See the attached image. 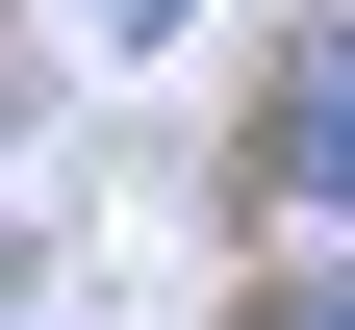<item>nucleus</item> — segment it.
<instances>
[{
	"instance_id": "1",
	"label": "nucleus",
	"mask_w": 355,
	"mask_h": 330,
	"mask_svg": "<svg viewBox=\"0 0 355 330\" xmlns=\"http://www.w3.org/2000/svg\"><path fill=\"white\" fill-rule=\"evenodd\" d=\"M254 178H279L304 229H355V26H304V76H279V127H254Z\"/></svg>"
},
{
	"instance_id": "2",
	"label": "nucleus",
	"mask_w": 355,
	"mask_h": 330,
	"mask_svg": "<svg viewBox=\"0 0 355 330\" xmlns=\"http://www.w3.org/2000/svg\"><path fill=\"white\" fill-rule=\"evenodd\" d=\"M254 330H355V279H279V305H254Z\"/></svg>"
}]
</instances>
